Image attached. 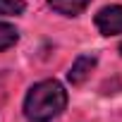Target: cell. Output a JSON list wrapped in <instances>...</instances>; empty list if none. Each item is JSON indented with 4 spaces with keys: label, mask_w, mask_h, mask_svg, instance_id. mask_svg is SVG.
Segmentation results:
<instances>
[{
    "label": "cell",
    "mask_w": 122,
    "mask_h": 122,
    "mask_svg": "<svg viewBox=\"0 0 122 122\" xmlns=\"http://www.w3.org/2000/svg\"><path fill=\"white\" fill-rule=\"evenodd\" d=\"M24 0H0V15H5V17H17L24 12Z\"/></svg>",
    "instance_id": "6"
},
{
    "label": "cell",
    "mask_w": 122,
    "mask_h": 122,
    "mask_svg": "<svg viewBox=\"0 0 122 122\" xmlns=\"http://www.w3.org/2000/svg\"><path fill=\"white\" fill-rule=\"evenodd\" d=\"M120 53H122V43H120Z\"/></svg>",
    "instance_id": "8"
},
{
    "label": "cell",
    "mask_w": 122,
    "mask_h": 122,
    "mask_svg": "<svg viewBox=\"0 0 122 122\" xmlns=\"http://www.w3.org/2000/svg\"><path fill=\"white\" fill-rule=\"evenodd\" d=\"M17 41H19V31H17L12 24L0 22V50H7V48H12Z\"/></svg>",
    "instance_id": "5"
},
{
    "label": "cell",
    "mask_w": 122,
    "mask_h": 122,
    "mask_svg": "<svg viewBox=\"0 0 122 122\" xmlns=\"http://www.w3.org/2000/svg\"><path fill=\"white\" fill-rule=\"evenodd\" d=\"M91 5V0H48V7L62 17H77Z\"/></svg>",
    "instance_id": "4"
},
{
    "label": "cell",
    "mask_w": 122,
    "mask_h": 122,
    "mask_svg": "<svg viewBox=\"0 0 122 122\" xmlns=\"http://www.w3.org/2000/svg\"><path fill=\"white\" fill-rule=\"evenodd\" d=\"M65 105H67L65 86L55 79H46L29 89L24 98V115L29 122H50L65 110Z\"/></svg>",
    "instance_id": "1"
},
{
    "label": "cell",
    "mask_w": 122,
    "mask_h": 122,
    "mask_svg": "<svg viewBox=\"0 0 122 122\" xmlns=\"http://www.w3.org/2000/svg\"><path fill=\"white\" fill-rule=\"evenodd\" d=\"M0 103H3V91H0Z\"/></svg>",
    "instance_id": "7"
},
{
    "label": "cell",
    "mask_w": 122,
    "mask_h": 122,
    "mask_svg": "<svg viewBox=\"0 0 122 122\" xmlns=\"http://www.w3.org/2000/svg\"><path fill=\"white\" fill-rule=\"evenodd\" d=\"M96 26L103 36L122 34V5H108L96 12Z\"/></svg>",
    "instance_id": "2"
},
{
    "label": "cell",
    "mask_w": 122,
    "mask_h": 122,
    "mask_svg": "<svg viewBox=\"0 0 122 122\" xmlns=\"http://www.w3.org/2000/svg\"><path fill=\"white\" fill-rule=\"evenodd\" d=\"M96 55L91 53V55H79L74 62H72V67H70V72H67V79L77 86V84H81L89 74H91V70L96 67Z\"/></svg>",
    "instance_id": "3"
}]
</instances>
